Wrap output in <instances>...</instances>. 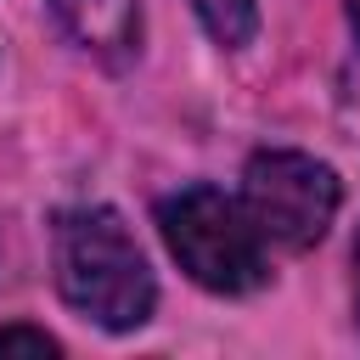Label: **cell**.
<instances>
[{"instance_id":"cell-1","label":"cell","mask_w":360,"mask_h":360,"mask_svg":"<svg viewBox=\"0 0 360 360\" xmlns=\"http://www.w3.org/2000/svg\"><path fill=\"white\" fill-rule=\"evenodd\" d=\"M51 264H56V292L107 332H135L158 304L146 253L135 248L129 225L101 202L62 208L51 219Z\"/></svg>"},{"instance_id":"cell-2","label":"cell","mask_w":360,"mask_h":360,"mask_svg":"<svg viewBox=\"0 0 360 360\" xmlns=\"http://www.w3.org/2000/svg\"><path fill=\"white\" fill-rule=\"evenodd\" d=\"M158 231H163L169 253L180 259V270L208 292L236 298V292L264 287V276H270L264 236L253 231L242 202L214 191V186H186V191L163 197L158 202Z\"/></svg>"},{"instance_id":"cell-3","label":"cell","mask_w":360,"mask_h":360,"mask_svg":"<svg viewBox=\"0 0 360 360\" xmlns=\"http://www.w3.org/2000/svg\"><path fill=\"white\" fill-rule=\"evenodd\" d=\"M343 186L338 174L309 158V152H253L242 169V214L253 219V231L287 253H304L326 236V225L338 219Z\"/></svg>"},{"instance_id":"cell-4","label":"cell","mask_w":360,"mask_h":360,"mask_svg":"<svg viewBox=\"0 0 360 360\" xmlns=\"http://www.w3.org/2000/svg\"><path fill=\"white\" fill-rule=\"evenodd\" d=\"M51 11L101 62H124L141 45V0H51Z\"/></svg>"},{"instance_id":"cell-5","label":"cell","mask_w":360,"mask_h":360,"mask_svg":"<svg viewBox=\"0 0 360 360\" xmlns=\"http://www.w3.org/2000/svg\"><path fill=\"white\" fill-rule=\"evenodd\" d=\"M191 6H197V17H202L208 39L225 45V51L248 45L253 28H259V6H253V0H191Z\"/></svg>"},{"instance_id":"cell-6","label":"cell","mask_w":360,"mask_h":360,"mask_svg":"<svg viewBox=\"0 0 360 360\" xmlns=\"http://www.w3.org/2000/svg\"><path fill=\"white\" fill-rule=\"evenodd\" d=\"M0 354H56V338L39 326H0Z\"/></svg>"},{"instance_id":"cell-7","label":"cell","mask_w":360,"mask_h":360,"mask_svg":"<svg viewBox=\"0 0 360 360\" xmlns=\"http://www.w3.org/2000/svg\"><path fill=\"white\" fill-rule=\"evenodd\" d=\"M349 6V22H354V34H360V0H343Z\"/></svg>"},{"instance_id":"cell-8","label":"cell","mask_w":360,"mask_h":360,"mask_svg":"<svg viewBox=\"0 0 360 360\" xmlns=\"http://www.w3.org/2000/svg\"><path fill=\"white\" fill-rule=\"evenodd\" d=\"M354 270H360V236H354Z\"/></svg>"}]
</instances>
